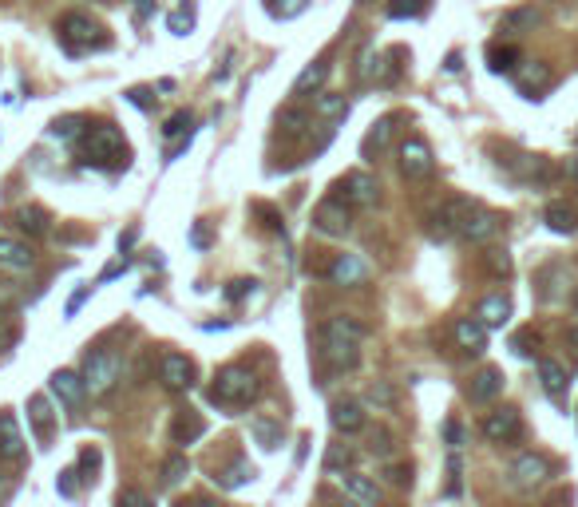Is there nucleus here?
<instances>
[{
    "instance_id": "1",
    "label": "nucleus",
    "mask_w": 578,
    "mask_h": 507,
    "mask_svg": "<svg viewBox=\"0 0 578 507\" xmlns=\"http://www.w3.org/2000/svg\"><path fill=\"white\" fill-rule=\"evenodd\" d=\"M365 325L353 317H329L321 325V361L329 373H353L361 365Z\"/></svg>"
},
{
    "instance_id": "2",
    "label": "nucleus",
    "mask_w": 578,
    "mask_h": 507,
    "mask_svg": "<svg viewBox=\"0 0 578 507\" xmlns=\"http://www.w3.org/2000/svg\"><path fill=\"white\" fill-rule=\"evenodd\" d=\"M257 396H262V385H257V376L250 369H242V365L218 369L214 385H211V404H218V409H246Z\"/></svg>"
},
{
    "instance_id": "3",
    "label": "nucleus",
    "mask_w": 578,
    "mask_h": 507,
    "mask_svg": "<svg viewBox=\"0 0 578 507\" xmlns=\"http://www.w3.org/2000/svg\"><path fill=\"white\" fill-rule=\"evenodd\" d=\"M84 158L92 167H119L127 163V143H123V131L112 123H99L92 131H84Z\"/></svg>"
},
{
    "instance_id": "4",
    "label": "nucleus",
    "mask_w": 578,
    "mask_h": 507,
    "mask_svg": "<svg viewBox=\"0 0 578 507\" xmlns=\"http://www.w3.org/2000/svg\"><path fill=\"white\" fill-rule=\"evenodd\" d=\"M123 376V353L119 349H92L84 357V385L92 396H107Z\"/></svg>"
},
{
    "instance_id": "5",
    "label": "nucleus",
    "mask_w": 578,
    "mask_h": 507,
    "mask_svg": "<svg viewBox=\"0 0 578 507\" xmlns=\"http://www.w3.org/2000/svg\"><path fill=\"white\" fill-rule=\"evenodd\" d=\"M56 32H59V40H64L68 52H87V48H104L107 44L104 28H99L92 16H84V13H64L59 16V24H56Z\"/></svg>"
},
{
    "instance_id": "6",
    "label": "nucleus",
    "mask_w": 578,
    "mask_h": 507,
    "mask_svg": "<svg viewBox=\"0 0 578 507\" xmlns=\"http://www.w3.org/2000/svg\"><path fill=\"white\" fill-rule=\"evenodd\" d=\"M337 198H345L348 206H361V211H368V206H376V198H381V186H376V178L368 171H348L341 183L333 186Z\"/></svg>"
},
{
    "instance_id": "7",
    "label": "nucleus",
    "mask_w": 578,
    "mask_h": 507,
    "mask_svg": "<svg viewBox=\"0 0 578 507\" xmlns=\"http://www.w3.org/2000/svg\"><path fill=\"white\" fill-rule=\"evenodd\" d=\"M158 381L167 393H191L194 389V361L183 353H163L158 357Z\"/></svg>"
},
{
    "instance_id": "8",
    "label": "nucleus",
    "mask_w": 578,
    "mask_h": 507,
    "mask_svg": "<svg viewBox=\"0 0 578 507\" xmlns=\"http://www.w3.org/2000/svg\"><path fill=\"white\" fill-rule=\"evenodd\" d=\"M353 206L345 203V198H337V195H329L321 206L313 211V226L321 234H329V238H345L348 234V226H353Z\"/></svg>"
},
{
    "instance_id": "9",
    "label": "nucleus",
    "mask_w": 578,
    "mask_h": 507,
    "mask_svg": "<svg viewBox=\"0 0 578 507\" xmlns=\"http://www.w3.org/2000/svg\"><path fill=\"white\" fill-rule=\"evenodd\" d=\"M401 171H404V178H412V183H420V178H428L436 171L432 147H428L420 135H408L401 143Z\"/></svg>"
},
{
    "instance_id": "10",
    "label": "nucleus",
    "mask_w": 578,
    "mask_h": 507,
    "mask_svg": "<svg viewBox=\"0 0 578 507\" xmlns=\"http://www.w3.org/2000/svg\"><path fill=\"white\" fill-rule=\"evenodd\" d=\"M456 234L464 238V242H475V246H483V242H492L495 234H500V218H495L492 211H483V206H467L464 218H460V226H456Z\"/></svg>"
},
{
    "instance_id": "11",
    "label": "nucleus",
    "mask_w": 578,
    "mask_h": 507,
    "mask_svg": "<svg viewBox=\"0 0 578 507\" xmlns=\"http://www.w3.org/2000/svg\"><path fill=\"white\" fill-rule=\"evenodd\" d=\"M507 475H511L515 488L531 492V488H539L546 475H551V464H546L543 456H535V452H523V456H515V460H511V468H507Z\"/></svg>"
},
{
    "instance_id": "12",
    "label": "nucleus",
    "mask_w": 578,
    "mask_h": 507,
    "mask_svg": "<svg viewBox=\"0 0 578 507\" xmlns=\"http://www.w3.org/2000/svg\"><path fill=\"white\" fill-rule=\"evenodd\" d=\"M48 389L64 409H79L87 396V385H84V373H72V369H56L52 381H48Z\"/></svg>"
},
{
    "instance_id": "13",
    "label": "nucleus",
    "mask_w": 578,
    "mask_h": 507,
    "mask_svg": "<svg viewBox=\"0 0 578 507\" xmlns=\"http://www.w3.org/2000/svg\"><path fill=\"white\" fill-rule=\"evenodd\" d=\"M519 412L515 409H495V412H487L483 416V436L492 444H511L515 436H519Z\"/></svg>"
},
{
    "instance_id": "14",
    "label": "nucleus",
    "mask_w": 578,
    "mask_h": 507,
    "mask_svg": "<svg viewBox=\"0 0 578 507\" xmlns=\"http://www.w3.org/2000/svg\"><path fill=\"white\" fill-rule=\"evenodd\" d=\"M329 424L341 436H357L365 429V409L357 401H333L329 404Z\"/></svg>"
},
{
    "instance_id": "15",
    "label": "nucleus",
    "mask_w": 578,
    "mask_h": 507,
    "mask_svg": "<svg viewBox=\"0 0 578 507\" xmlns=\"http://www.w3.org/2000/svg\"><path fill=\"white\" fill-rule=\"evenodd\" d=\"M32 262H36L32 246L20 242V238L0 234V266H5V270H32Z\"/></svg>"
},
{
    "instance_id": "16",
    "label": "nucleus",
    "mask_w": 578,
    "mask_h": 507,
    "mask_svg": "<svg viewBox=\"0 0 578 507\" xmlns=\"http://www.w3.org/2000/svg\"><path fill=\"white\" fill-rule=\"evenodd\" d=\"M500 393H503V373H500V369H492V365L475 373V376H472V385H467V396H472L475 404L495 401Z\"/></svg>"
},
{
    "instance_id": "17",
    "label": "nucleus",
    "mask_w": 578,
    "mask_h": 507,
    "mask_svg": "<svg viewBox=\"0 0 578 507\" xmlns=\"http://www.w3.org/2000/svg\"><path fill=\"white\" fill-rule=\"evenodd\" d=\"M539 381H543V389H546V396H551V401H566V389H571V381H566V369L559 361H555V357H543L539 361Z\"/></svg>"
},
{
    "instance_id": "18",
    "label": "nucleus",
    "mask_w": 578,
    "mask_h": 507,
    "mask_svg": "<svg viewBox=\"0 0 578 507\" xmlns=\"http://www.w3.org/2000/svg\"><path fill=\"white\" fill-rule=\"evenodd\" d=\"M20 456H24V432L13 412H0V460H20Z\"/></svg>"
},
{
    "instance_id": "19",
    "label": "nucleus",
    "mask_w": 578,
    "mask_h": 507,
    "mask_svg": "<svg viewBox=\"0 0 578 507\" xmlns=\"http://www.w3.org/2000/svg\"><path fill=\"white\" fill-rule=\"evenodd\" d=\"M456 341H460L464 353H483L487 349V325L480 317H460V321H456Z\"/></svg>"
},
{
    "instance_id": "20",
    "label": "nucleus",
    "mask_w": 578,
    "mask_h": 507,
    "mask_svg": "<svg viewBox=\"0 0 578 507\" xmlns=\"http://www.w3.org/2000/svg\"><path fill=\"white\" fill-rule=\"evenodd\" d=\"M341 484H345L348 500L361 503V507H376V500H381V488H376V484L368 480V475H361V472H345Z\"/></svg>"
},
{
    "instance_id": "21",
    "label": "nucleus",
    "mask_w": 578,
    "mask_h": 507,
    "mask_svg": "<svg viewBox=\"0 0 578 507\" xmlns=\"http://www.w3.org/2000/svg\"><path fill=\"white\" fill-rule=\"evenodd\" d=\"M13 218H16L20 234H28V238H48L52 234V218H48L44 206H20Z\"/></svg>"
},
{
    "instance_id": "22",
    "label": "nucleus",
    "mask_w": 578,
    "mask_h": 507,
    "mask_svg": "<svg viewBox=\"0 0 578 507\" xmlns=\"http://www.w3.org/2000/svg\"><path fill=\"white\" fill-rule=\"evenodd\" d=\"M329 277H333L337 285H361L368 277V270L357 254H337V262L329 266Z\"/></svg>"
},
{
    "instance_id": "23",
    "label": "nucleus",
    "mask_w": 578,
    "mask_h": 507,
    "mask_svg": "<svg viewBox=\"0 0 578 507\" xmlns=\"http://www.w3.org/2000/svg\"><path fill=\"white\" fill-rule=\"evenodd\" d=\"M325 79H329V59H313V64H309L305 72L294 79V92H289V95H294V99H305L309 92L317 95V92H321Z\"/></svg>"
},
{
    "instance_id": "24",
    "label": "nucleus",
    "mask_w": 578,
    "mask_h": 507,
    "mask_svg": "<svg viewBox=\"0 0 578 507\" xmlns=\"http://www.w3.org/2000/svg\"><path fill=\"white\" fill-rule=\"evenodd\" d=\"M519 92L523 95H531V99H539V92L546 84H551V68L539 64V59H531V64H519Z\"/></svg>"
},
{
    "instance_id": "25",
    "label": "nucleus",
    "mask_w": 578,
    "mask_h": 507,
    "mask_svg": "<svg viewBox=\"0 0 578 507\" xmlns=\"http://www.w3.org/2000/svg\"><path fill=\"white\" fill-rule=\"evenodd\" d=\"M203 436H206V421L198 412L186 409V412L175 416V424H171V440L175 444H194V440H203Z\"/></svg>"
},
{
    "instance_id": "26",
    "label": "nucleus",
    "mask_w": 578,
    "mask_h": 507,
    "mask_svg": "<svg viewBox=\"0 0 578 507\" xmlns=\"http://www.w3.org/2000/svg\"><path fill=\"white\" fill-rule=\"evenodd\" d=\"M507 317H511V297L507 294H487L480 302V321L487 325V330H500V325H507Z\"/></svg>"
},
{
    "instance_id": "27",
    "label": "nucleus",
    "mask_w": 578,
    "mask_h": 507,
    "mask_svg": "<svg viewBox=\"0 0 578 507\" xmlns=\"http://www.w3.org/2000/svg\"><path fill=\"white\" fill-rule=\"evenodd\" d=\"M393 127H396V115H384V119H376L373 127H368V135H365V143H361V155L365 158H376L388 147V139H393Z\"/></svg>"
},
{
    "instance_id": "28",
    "label": "nucleus",
    "mask_w": 578,
    "mask_h": 507,
    "mask_svg": "<svg viewBox=\"0 0 578 507\" xmlns=\"http://www.w3.org/2000/svg\"><path fill=\"white\" fill-rule=\"evenodd\" d=\"M543 222H546V231H555V234H574L578 231V211L566 203H551L543 211Z\"/></svg>"
},
{
    "instance_id": "29",
    "label": "nucleus",
    "mask_w": 578,
    "mask_h": 507,
    "mask_svg": "<svg viewBox=\"0 0 578 507\" xmlns=\"http://www.w3.org/2000/svg\"><path fill=\"white\" fill-rule=\"evenodd\" d=\"M254 464L250 460H234L230 468H222V472H214V484L218 488H226V492H234V488H246V484L254 480Z\"/></svg>"
},
{
    "instance_id": "30",
    "label": "nucleus",
    "mask_w": 578,
    "mask_h": 507,
    "mask_svg": "<svg viewBox=\"0 0 578 507\" xmlns=\"http://www.w3.org/2000/svg\"><path fill=\"white\" fill-rule=\"evenodd\" d=\"M84 131H87L84 115H59V119H52V127H48V135L59 139V143H76V139H84Z\"/></svg>"
},
{
    "instance_id": "31",
    "label": "nucleus",
    "mask_w": 578,
    "mask_h": 507,
    "mask_svg": "<svg viewBox=\"0 0 578 507\" xmlns=\"http://www.w3.org/2000/svg\"><path fill=\"white\" fill-rule=\"evenodd\" d=\"M393 404H396L393 385H388V381L368 385V393H365V409H373V412H393Z\"/></svg>"
},
{
    "instance_id": "32",
    "label": "nucleus",
    "mask_w": 578,
    "mask_h": 507,
    "mask_svg": "<svg viewBox=\"0 0 578 507\" xmlns=\"http://www.w3.org/2000/svg\"><path fill=\"white\" fill-rule=\"evenodd\" d=\"M250 432H254V440L262 444L266 452H274L277 444H282V424H277V421H266V416H257V421L250 424Z\"/></svg>"
},
{
    "instance_id": "33",
    "label": "nucleus",
    "mask_w": 578,
    "mask_h": 507,
    "mask_svg": "<svg viewBox=\"0 0 578 507\" xmlns=\"http://www.w3.org/2000/svg\"><path fill=\"white\" fill-rule=\"evenodd\" d=\"M28 416H32L40 440H48V436H52V404H48L44 396H32V401H28Z\"/></svg>"
},
{
    "instance_id": "34",
    "label": "nucleus",
    "mask_w": 578,
    "mask_h": 507,
    "mask_svg": "<svg viewBox=\"0 0 578 507\" xmlns=\"http://www.w3.org/2000/svg\"><path fill=\"white\" fill-rule=\"evenodd\" d=\"M539 8H515V13H507L503 16V32H527V28H535V24H539Z\"/></svg>"
},
{
    "instance_id": "35",
    "label": "nucleus",
    "mask_w": 578,
    "mask_h": 507,
    "mask_svg": "<svg viewBox=\"0 0 578 507\" xmlns=\"http://www.w3.org/2000/svg\"><path fill=\"white\" fill-rule=\"evenodd\" d=\"M186 475H191V460H186V456H171V460L163 464V488H178Z\"/></svg>"
},
{
    "instance_id": "36",
    "label": "nucleus",
    "mask_w": 578,
    "mask_h": 507,
    "mask_svg": "<svg viewBox=\"0 0 578 507\" xmlns=\"http://www.w3.org/2000/svg\"><path fill=\"white\" fill-rule=\"evenodd\" d=\"M487 64H492V72H511V68L519 64V48H511V44L492 48V52H487Z\"/></svg>"
},
{
    "instance_id": "37",
    "label": "nucleus",
    "mask_w": 578,
    "mask_h": 507,
    "mask_svg": "<svg viewBox=\"0 0 578 507\" xmlns=\"http://www.w3.org/2000/svg\"><path fill=\"white\" fill-rule=\"evenodd\" d=\"M348 112V104H345V95H321L313 104V115L317 119H329V123H333V119H341Z\"/></svg>"
},
{
    "instance_id": "38",
    "label": "nucleus",
    "mask_w": 578,
    "mask_h": 507,
    "mask_svg": "<svg viewBox=\"0 0 578 507\" xmlns=\"http://www.w3.org/2000/svg\"><path fill=\"white\" fill-rule=\"evenodd\" d=\"M428 8V0H388V16L393 20H416Z\"/></svg>"
},
{
    "instance_id": "39",
    "label": "nucleus",
    "mask_w": 578,
    "mask_h": 507,
    "mask_svg": "<svg viewBox=\"0 0 578 507\" xmlns=\"http://www.w3.org/2000/svg\"><path fill=\"white\" fill-rule=\"evenodd\" d=\"M277 123H282L285 135H302L305 127H309V115L302 112V107H285V112L277 115Z\"/></svg>"
},
{
    "instance_id": "40",
    "label": "nucleus",
    "mask_w": 578,
    "mask_h": 507,
    "mask_svg": "<svg viewBox=\"0 0 578 507\" xmlns=\"http://www.w3.org/2000/svg\"><path fill=\"white\" fill-rule=\"evenodd\" d=\"M167 24H171V32L175 36H186L194 28V5H178L175 13H171V20H167Z\"/></svg>"
},
{
    "instance_id": "41",
    "label": "nucleus",
    "mask_w": 578,
    "mask_h": 507,
    "mask_svg": "<svg viewBox=\"0 0 578 507\" xmlns=\"http://www.w3.org/2000/svg\"><path fill=\"white\" fill-rule=\"evenodd\" d=\"M99 464H104V456H99V448H95V444H92V448H84V452H79L76 475H79V480H92V475L99 472Z\"/></svg>"
},
{
    "instance_id": "42",
    "label": "nucleus",
    "mask_w": 578,
    "mask_h": 507,
    "mask_svg": "<svg viewBox=\"0 0 578 507\" xmlns=\"http://www.w3.org/2000/svg\"><path fill=\"white\" fill-rule=\"evenodd\" d=\"M535 345H539V333L535 330H523V333L511 337V353L515 357H535Z\"/></svg>"
},
{
    "instance_id": "43",
    "label": "nucleus",
    "mask_w": 578,
    "mask_h": 507,
    "mask_svg": "<svg viewBox=\"0 0 578 507\" xmlns=\"http://www.w3.org/2000/svg\"><path fill=\"white\" fill-rule=\"evenodd\" d=\"M515 171H519L523 178H546V175H551V171H546V163H543V158H535V155H523Z\"/></svg>"
},
{
    "instance_id": "44",
    "label": "nucleus",
    "mask_w": 578,
    "mask_h": 507,
    "mask_svg": "<svg viewBox=\"0 0 578 507\" xmlns=\"http://www.w3.org/2000/svg\"><path fill=\"white\" fill-rule=\"evenodd\" d=\"M348 460H353V452H348L345 444H333V448H329V456H325V472H341Z\"/></svg>"
},
{
    "instance_id": "45",
    "label": "nucleus",
    "mask_w": 578,
    "mask_h": 507,
    "mask_svg": "<svg viewBox=\"0 0 578 507\" xmlns=\"http://www.w3.org/2000/svg\"><path fill=\"white\" fill-rule=\"evenodd\" d=\"M305 8H309V0H277V5H274V16L294 20V16H302Z\"/></svg>"
},
{
    "instance_id": "46",
    "label": "nucleus",
    "mask_w": 578,
    "mask_h": 507,
    "mask_svg": "<svg viewBox=\"0 0 578 507\" xmlns=\"http://www.w3.org/2000/svg\"><path fill=\"white\" fill-rule=\"evenodd\" d=\"M384 475H388V484H396V488H408V484H412V468H408V464H388Z\"/></svg>"
},
{
    "instance_id": "47",
    "label": "nucleus",
    "mask_w": 578,
    "mask_h": 507,
    "mask_svg": "<svg viewBox=\"0 0 578 507\" xmlns=\"http://www.w3.org/2000/svg\"><path fill=\"white\" fill-rule=\"evenodd\" d=\"M183 131H191V115H186V112H175L171 119H167L163 135H167V139H175V135H183Z\"/></svg>"
},
{
    "instance_id": "48",
    "label": "nucleus",
    "mask_w": 578,
    "mask_h": 507,
    "mask_svg": "<svg viewBox=\"0 0 578 507\" xmlns=\"http://www.w3.org/2000/svg\"><path fill=\"white\" fill-rule=\"evenodd\" d=\"M127 104H135L139 112H151V107H155L151 87H131V92H127Z\"/></svg>"
},
{
    "instance_id": "49",
    "label": "nucleus",
    "mask_w": 578,
    "mask_h": 507,
    "mask_svg": "<svg viewBox=\"0 0 578 507\" xmlns=\"http://www.w3.org/2000/svg\"><path fill=\"white\" fill-rule=\"evenodd\" d=\"M487 270L500 274V277H507V274H511V258H507L503 250H492V254H487Z\"/></svg>"
},
{
    "instance_id": "50",
    "label": "nucleus",
    "mask_w": 578,
    "mask_h": 507,
    "mask_svg": "<svg viewBox=\"0 0 578 507\" xmlns=\"http://www.w3.org/2000/svg\"><path fill=\"white\" fill-rule=\"evenodd\" d=\"M254 285H257V282H250V277H238V282H230V290H226V297H230V302H242V297L250 294Z\"/></svg>"
},
{
    "instance_id": "51",
    "label": "nucleus",
    "mask_w": 578,
    "mask_h": 507,
    "mask_svg": "<svg viewBox=\"0 0 578 507\" xmlns=\"http://www.w3.org/2000/svg\"><path fill=\"white\" fill-rule=\"evenodd\" d=\"M444 436H447V444H452V448H460V444H464V429H460V421H447V424H444Z\"/></svg>"
},
{
    "instance_id": "52",
    "label": "nucleus",
    "mask_w": 578,
    "mask_h": 507,
    "mask_svg": "<svg viewBox=\"0 0 578 507\" xmlns=\"http://www.w3.org/2000/svg\"><path fill=\"white\" fill-rule=\"evenodd\" d=\"M191 242L198 246V250H206V246H211V231H206V222H194V231H191Z\"/></svg>"
},
{
    "instance_id": "53",
    "label": "nucleus",
    "mask_w": 578,
    "mask_h": 507,
    "mask_svg": "<svg viewBox=\"0 0 578 507\" xmlns=\"http://www.w3.org/2000/svg\"><path fill=\"white\" fill-rule=\"evenodd\" d=\"M123 503H151V495L135 492V488H123V492H119V507H123Z\"/></svg>"
},
{
    "instance_id": "54",
    "label": "nucleus",
    "mask_w": 578,
    "mask_h": 507,
    "mask_svg": "<svg viewBox=\"0 0 578 507\" xmlns=\"http://www.w3.org/2000/svg\"><path fill=\"white\" fill-rule=\"evenodd\" d=\"M87 294H92V285H87V290H79V294L72 297V302H68V317H72V313L79 310V305H84V302H87Z\"/></svg>"
},
{
    "instance_id": "55",
    "label": "nucleus",
    "mask_w": 578,
    "mask_h": 507,
    "mask_svg": "<svg viewBox=\"0 0 578 507\" xmlns=\"http://www.w3.org/2000/svg\"><path fill=\"white\" fill-rule=\"evenodd\" d=\"M135 238H139V231H127L123 238H119V250H131V242H135Z\"/></svg>"
},
{
    "instance_id": "56",
    "label": "nucleus",
    "mask_w": 578,
    "mask_h": 507,
    "mask_svg": "<svg viewBox=\"0 0 578 507\" xmlns=\"http://www.w3.org/2000/svg\"><path fill=\"white\" fill-rule=\"evenodd\" d=\"M135 8H139V16H151V0H139Z\"/></svg>"
},
{
    "instance_id": "57",
    "label": "nucleus",
    "mask_w": 578,
    "mask_h": 507,
    "mask_svg": "<svg viewBox=\"0 0 578 507\" xmlns=\"http://www.w3.org/2000/svg\"><path fill=\"white\" fill-rule=\"evenodd\" d=\"M566 171H571V178H578V158H571V163H566Z\"/></svg>"
},
{
    "instance_id": "58",
    "label": "nucleus",
    "mask_w": 578,
    "mask_h": 507,
    "mask_svg": "<svg viewBox=\"0 0 578 507\" xmlns=\"http://www.w3.org/2000/svg\"><path fill=\"white\" fill-rule=\"evenodd\" d=\"M571 345H574V349H578V325H574V330H571Z\"/></svg>"
},
{
    "instance_id": "59",
    "label": "nucleus",
    "mask_w": 578,
    "mask_h": 507,
    "mask_svg": "<svg viewBox=\"0 0 578 507\" xmlns=\"http://www.w3.org/2000/svg\"><path fill=\"white\" fill-rule=\"evenodd\" d=\"M574 310H578V294H574Z\"/></svg>"
}]
</instances>
